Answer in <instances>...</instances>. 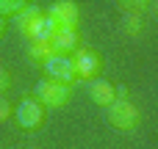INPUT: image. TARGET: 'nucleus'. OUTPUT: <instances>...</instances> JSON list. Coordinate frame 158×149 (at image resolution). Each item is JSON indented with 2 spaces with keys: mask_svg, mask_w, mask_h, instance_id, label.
I'll return each mask as SVG.
<instances>
[{
  "mask_svg": "<svg viewBox=\"0 0 158 149\" xmlns=\"http://www.w3.org/2000/svg\"><path fill=\"white\" fill-rule=\"evenodd\" d=\"M56 22L47 17V14H42V17H36L31 25H28V30H25V36L31 39V41H50L53 36H56Z\"/></svg>",
  "mask_w": 158,
  "mask_h": 149,
  "instance_id": "obj_7",
  "label": "nucleus"
},
{
  "mask_svg": "<svg viewBox=\"0 0 158 149\" xmlns=\"http://www.w3.org/2000/svg\"><path fill=\"white\" fill-rule=\"evenodd\" d=\"M106 111H108L111 127L119 130V133H133L139 127V122H142V113H139V108L131 100H114Z\"/></svg>",
  "mask_w": 158,
  "mask_h": 149,
  "instance_id": "obj_1",
  "label": "nucleus"
},
{
  "mask_svg": "<svg viewBox=\"0 0 158 149\" xmlns=\"http://www.w3.org/2000/svg\"><path fill=\"white\" fill-rule=\"evenodd\" d=\"M14 119H17V124L22 127V130H36V127H42V119H44V105L36 100V97H22L19 102H17V108H14Z\"/></svg>",
  "mask_w": 158,
  "mask_h": 149,
  "instance_id": "obj_3",
  "label": "nucleus"
},
{
  "mask_svg": "<svg viewBox=\"0 0 158 149\" xmlns=\"http://www.w3.org/2000/svg\"><path fill=\"white\" fill-rule=\"evenodd\" d=\"M11 88V72L6 66H0V94H6Z\"/></svg>",
  "mask_w": 158,
  "mask_h": 149,
  "instance_id": "obj_16",
  "label": "nucleus"
},
{
  "mask_svg": "<svg viewBox=\"0 0 158 149\" xmlns=\"http://www.w3.org/2000/svg\"><path fill=\"white\" fill-rule=\"evenodd\" d=\"M33 97H36L42 105H47V108H64V105L69 102V97H72V86H69V83H58V80L44 77V80L36 83Z\"/></svg>",
  "mask_w": 158,
  "mask_h": 149,
  "instance_id": "obj_2",
  "label": "nucleus"
},
{
  "mask_svg": "<svg viewBox=\"0 0 158 149\" xmlns=\"http://www.w3.org/2000/svg\"><path fill=\"white\" fill-rule=\"evenodd\" d=\"M3 30H6V17H0V36H3Z\"/></svg>",
  "mask_w": 158,
  "mask_h": 149,
  "instance_id": "obj_17",
  "label": "nucleus"
},
{
  "mask_svg": "<svg viewBox=\"0 0 158 149\" xmlns=\"http://www.w3.org/2000/svg\"><path fill=\"white\" fill-rule=\"evenodd\" d=\"M36 17H42V8H39V6L28 3L25 8H19V11L14 14V22H17V30H19V33H25V30H28V25H31V22H33Z\"/></svg>",
  "mask_w": 158,
  "mask_h": 149,
  "instance_id": "obj_10",
  "label": "nucleus"
},
{
  "mask_svg": "<svg viewBox=\"0 0 158 149\" xmlns=\"http://www.w3.org/2000/svg\"><path fill=\"white\" fill-rule=\"evenodd\" d=\"M117 6L125 14H144L150 8V0H117Z\"/></svg>",
  "mask_w": 158,
  "mask_h": 149,
  "instance_id": "obj_13",
  "label": "nucleus"
},
{
  "mask_svg": "<svg viewBox=\"0 0 158 149\" xmlns=\"http://www.w3.org/2000/svg\"><path fill=\"white\" fill-rule=\"evenodd\" d=\"M122 30H125L128 36H139V33L144 30V19H142V14H125V19H122Z\"/></svg>",
  "mask_w": 158,
  "mask_h": 149,
  "instance_id": "obj_12",
  "label": "nucleus"
},
{
  "mask_svg": "<svg viewBox=\"0 0 158 149\" xmlns=\"http://www.w3.org/2000/svg\"><path fill=\"white\" fill-rule=\"evenodd\" d=\"M25 6H28V0H0V17H14Z\"/></svg>",
  "mask_w": 158,
  "mask_h": 149,
  "instance_id": "obj_14",
  "label": "nucleus"
},
{
  "mask_svg": "<svg viewBox=\"0 0 158 149\" xmlns=\"http://www.w3.org/2000/svg\"><path fill=\"white\" fill-rule=\"evenodd\" d=\"M72 61H75V69H78V80H94V77L100 75L103 61H100V55H97L94 50L81 47V50H75Z\"/></svg>",
  "mask_w": 158,
  "mask_h": 149,
  "instance_id": "obj_6",
  "label": "nucleus"
},
{
  "mask_svg": "<svg viewBox=\"0 0 158 149\" xmlns=\"http://www.w3.org/2000/svg\"><path fill=\"white\" fill-rule=\"evenodd\" d=\"M44 77L58 80V83H69V86H72V83L78 80V69H75L72 55H61V53L50 55V58L44 61Z\"/></svg>",
  "mask_w": 158,
  "mask_h": 149,
  "instance_id": "obj_4",
  "label": "nucleus"
},
{
  "mask_svg": "<svg viewBox=\"0 0 158 149\" xmlns=\"http://www.w3.org/2000/svg\"><path fill=\"white\" fill-rule=\"evenodd\" d=\"M78 30H56V36L50 39V47L53 53H61V55H69L72 50H78Z\"/></svg>",
  "mask_w": 158,
  "mask_h": 149,
  "instance_id": "obj_9",
  "label": "nucleus"
},
{
  "mask_svg": "<svg viewBox=\"0 0 158 149\" xmlns=\"http://www.w3.org/2000/svg\"><path fill=\"white\" fill-rule=\"evenodd\" d=\"M89 97H92V102H94V105H103V108H108V105L117 100L114 83H108V80H100V77L89 80Z\"/></svg>",
  "mask_w": 158,
  "mask_h": 149,
  "instance_id": "obj_8",
  "label": "nucleus"
},
{
  "mask_svg": "<svg viewBox=\"0 0 158 149\" xmlns=\"http://www.w3.org/2000/svg\"><path fill=\"white\" fill-rule=\"evenodd\" d=\"M8 116H14V108H11V102L6 100V94H0V122H6Z\"/></svg>",
  "mask_w": 158,
  "mask_h": 149,
  "instance_id": "obj_15",
  "label": "nucleus"
},
{
  "mask_svg": "<svg viewBox=\"0 0 158 149\" xmlns=\"http://www.w3.org/2000/svg\"><path fill=\"white\" fill-rule=\"evenodd\" d=\"M47 17L56 22L58 30H78V25H81V11H78L75 0H58V3H53L50 11H47Z\"/></svg>",
  "mask_w": 158,
  "mask_h": 149,
  "instance_id": "obj_5",
  "label": "nucleus"
},
{
  "mask_svg": "<svg viewBox=\"0 0 158 149\" xmlns=\"http://www.w3.org/2000/svg\"><path fill=\"white\" fill-rule=\"evenodd\" d=\"M156 11H158V3H156Z\"/></svg>",
  "mask_w": 158,
  "mask_h": 149,
  "instance_id": "obj_18",
  "label": "nucleus"
},
{
  "mask_svg": "<svg viewBox=\"0 0 158 149\" xmlns=\"http://www.w3.org/2000/svg\"><path fill=\"white\" fill-rule=\"evenodd\" d=\"M28 55L33 58V61H39V64H44L50 55H56L53 53V47H50V41H31V47H28Z\"/></svg>",
  "mask_w": 158,
  "mask_h": 149,
  "instance_id": "obj_11",
  "label": "nucleus"
}]
</instances>
